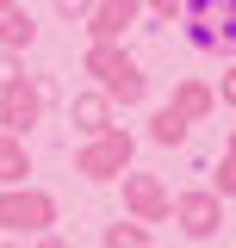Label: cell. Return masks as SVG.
Instances as JSON below:
<instances>
[{"label":"cell","instance_id":"1","mask_svg":"<svg viewBox=\"0 0 236 248\" xmlns=\"http://www.w3.org/2000/svg\"><path fill=\"white\" fill-rule=\"evenodd\" d=\"M81 75H93V87L106 93L112 106H143L149 99V75H143V62L131 56L124 44H87Z\"/></svg>","mask_w":236,"mask_h":248},{"label":"cell","instance_id":"2","mask_svg":"<svg viewBox=\"0 0 236 248\" xmlns=\"http://www.w3.org/2000/svg\"><path fill=\"white\" fill-rule=\"evenodd\" d=\"M131 155H137V137L124 130V124H112V130H100V137H81V149H75V174L93 186L118 180L124 168H131Z\"/></svg>","mask_w":236,"mask_h":248},{"label":"cell","instance_id":"3","mask_svg":"<svg viewBox=\"0 0 236 248\" xmlns=\"http://www.w3.org/2000/svg\"><path fill=\"white\" fill-rule=\"evenodd\" d=\"M0 230L6 236H44V230H56V199L44 186H0Z\"/></svg>","mask_w":236,"mask_h":248},{"label":"cell","instance_id":"4","mask_svg":"<svg viewBox=\"0 0 236 248\" xmlns=\"http://www.w3.org/2000/svg\"><path fill=\"white\" fill-rule=\"evenodd\" d=\"M180 25H193L199 50H236V0H186Z\"/></svg>","mask_w":236,"mask_h":248},{"label":"cell","instance_id":"5","mask_svg":"<svg viewBox=\"0 0 236 248\" xmlns=\"http://www.w3.org/2000/svg\"><path fill=\"white\" fill-rule=\"evenodd\" d=\"M44 106H50V81H6L0 87V130L13 137H31V124H44Z\"/></svg>","mask_w":236,"mask_h":248},{"label":"cell","instance_id":"6","mask_svg":"<svg viewBox=\"0 0 236 248\" xmlns=\"http://www.w3.org/2000/svg\"><path fill=\"white\" fill-rule=\"evenodd\" d=\"M168 217L180 223L186 242H211V236L224 230V199H218L211 186H193V192H174V211Z\"/></svg>","mask_w":236,"mask_h":248},{"label":"cell","instance_id":"7","mask_svg":"<svg viewBox=\"0 0 236 248\" xmlns=\"http://www.w3.org/2000/svg\"><path fill=\"white\" fill-rule=\"evenodd\" d=\"M118 180H124V217H137V223H162V217L174 211V192H168L162 174H137V168H124Z\"/></svg>","mask_w":236,"mask_h":248},{"label":"cell","instance_id":"8","mask_svg":"<svg viewBox=\"0 0 236 248\" xmlns=\"http://www.w3.org/2000/svg\"><path fill=\"white\" fill-rule=\"evenodd\" d=\"M143 19V0H93L87 6V44H124V31Z\"/></svg>","mask_w":236,"mask_h":248},{"label":"cell","instance_id":"9","mask_svg":"<svg viewBox=\"0 0 236 248\" xmlns=\"http://www.w3.org/2000/svg\"><path fill=\"white\" fill-rule=\"evenodd\" d=\"M68 124L81 130V137H100V130H112V99L100 87H81L75 99H68Z\"/></svg>","mask_w":236,"mask_h":248},{"label":"cell","instance_id":"10","mask_svg":"<svg viewBox=\"0 0 236 248\" xmlns=\"http://www.w3.org/2000/svg\"><path fill=\"white\" fill-rule=\"evenodd\" d=\"M168 106H174L186 124H199V118H211V112H218V87L186 75V81H174V99H168Z\"/></svg>","mask_w":236,"mask_h":248},{"label":"cell","instance_id":"11","mask_svg":"<svg viewBox=\"0 0 236 248\" xmlns=\"http://www.w3.org/2000/svg\"><path fill=\"white\" fill-rule=\"evenodd\" d=\"M31 44H37V19L19 0H6L0 6V50H31Z\"/></svg>","mask_w":236,"mask_h":248},{"label":"cell","instance_id":"12","mask_svg":"<svg viewBox=\"0 0 236 248\" xmlns=\"http://www.w3.org/2000/svg\"><path fill=\"white\" fill-rule=\"evenodd\" d=\"M25 174H31V149H25V137L0 130V186H25Z\"/></svg>","mask_w":236,"mask_h":248},{"label":"cell","instance_id":"13","mask_svg":"<svg viewBox=\"0 0 236 248\" xmlns=\"http://www.w3.org/2000/svg\"><path fill=\"white\" fill-rule=\"evenodd\" d=\"M186 130H193V124L180 118L174 106H155V112H149V143H162V149H180Z\"/></svg>","mask_w":236,"mask_h":248},{"label":"cell","instance_id":"14","mask_svg":"<svg viewBox=\"0 0 236 248\" xmlns=\"http://www.w3.org/2000/svg\"><path fill=\"white\" fill-rule=\"evenodd\" d=\"M211 192H218V199H236V130L224 137V149H218V168H211Z\"/></svg>","mask_w":236,"mask_h":248},{"label":"cell","instance_id":"15","mask_svg":"<svg viewBox=\"0 0 236 248\" xmlns=\"http://www.w3.org/2000/svg\"><path fill=\"white\" fill-rule=\"evenodd\" d=\"M106 248H149V223H137V217L106 223Z\"/></svg>","mask_w":236,"mask_h":248},{"label":"cell","instance_id":"16","mask_svg":"<svg viewBox=\"0 0 236 248\" xmlns=\"http://www.w3.org/2000/svg\"><path fill=\"white\" fill-rule=\"evenodd\" d=\"M218 106L236 112V62H224V75H218Z\"/></svg>","mask_w":236,"mask_h":248},{"label":"cell","instance_id":"17","mask_svg":"<svg viewBox=\"0 0 236 248\" xmlns=\"http://www.w3.org/2000/svg\"><path fill=\"white\" fill-rule=\"evenodd\" d=\"M87 6H93V0H56V19H68V25H81V19H87Z\"/></svg>","mask_w":236,"mask_h":248},{"label":"cell","instance_id":"18","mask_svg":"<svg viewBox=\"0 0 236 248\" xmlns=\"http://www.w3.org/2000/svg\"><path fill=\"white\" fill-rule=\"evenodd\" d=\"M143 13H155V19H180L186 0H143Z\"/></svg>","mask_w":236,"mask_h":248},{"label":"cell","instance_id":"19","mask_svg":"<svg viewBox=\"0 0 236 248\" xmlns=\"http://www.w3.org/2000/svg\"><path fill=\"white\" fill-rule=\"evenodd\" d=\"M19 75H25V68H19V50H0V87L19 81Z\"/></svg>","mask_w":236,"mask_h":248},{"label":"cell","instance_id":"20","mask_svg":"<svg viewBox=\"0 0 236 248\" xmlns=\"http://www.w3.org/2000/svg\"><path fill=\"white\" fill-rule=\"evenodd\" d=\"M31 248H68V242H62L56 230H44V236H31Z\"/></svg>","mask_w":236,"mask_h":248},{"label":"cell","instance_id":"21","mask_svg":"<svg viewBox=\"0 0 236 248\" xmlns=\"http://www.w3.org/2000/svg\"><path fill=\"white\" fill-rule=\"evenodd\" d=\"M0 248H25V236H6V242H0Z\"/></svg>","mask_w":236,"mask_h":248},{"label":"cell","instance_id":"22","mask_svg":"<svg viewBox=\"0 0 236 248\" xmlns=\"http://www.w3.org/2000/svg\"><path fill=\"white\" fill-rule=\"evenodd\" d=\"M0 6H6V0H0Z\"/></svg>","mask_w":236,"mask_h":248}]
</instances>
